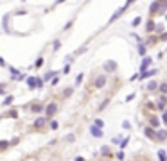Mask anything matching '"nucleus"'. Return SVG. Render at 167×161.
Here are the masks:
<instances>
[{"label": "nucleus", "mask_w": 167, "mask_h": 161, "mask_svg": "<svg viewBox=\"0 0 167 161\" xmlns=\"http://www.w3.org/2000/svg\"><path fill=\"white\" fill-rule=\"evenodd\" d=\"M144 134L148 136L149 140H153V142H156V134H158V131L153 129L151 125H145V127H144Z\"/></svg>", "instance_id": "nucleus-1"}, {"label": "nucleus", "mask_w": 167, "mask_h": 161, "mask_svg": "<svg viewBox=\"0 0 167 161\" xmlns=\"http://www.w3.org/2000/svg\"><path fill=\"white\" fill-rule=\"evenodd\" d=\"M56 111H58V104H56V102H50V104L45 107V116H47V118H52V116L56 115Z\"/></svg>", "instance_id": "nucleus-2"}, {"label": "nucleus", "mask_w": 167, "mask_h": 161, "mask_svg": "<svg viewBox=\"0 0 167 161\" xmlns=\"http://www.w3.org/2000/svg\"><path fill=\"white\" fill-rule=\"evenodd\" d=\"M47 120H49L47 116H38L36 120H34V129H41V127H45Z\"/></svg>", "instance_id": "nucleus-3"}, {"label": "nucleus", "mask_w": 167, "mask_h": 161, "mask_svg": "<svg viewBox=\"0 0 167 161\" xmlns=\"http://www.w3.org/2000/svg\"><path fill=\"white\" fill-rule=\"evenodd\" d=\"M90 133H92L93 138H101V136H102V129L97 127V125H92V127H90Z\"/></svg>", "instance_id": "nucleus-4"}, {"label": "nucleus", "mask_w": 167, "mask_h": 161, "mask_svg": "<svg viewBox=\"0 0 167 161\" xmlns=\"http://www.w3.org/2000/svg\"><path fill=\"white\" fill-rule=\"evenodd\" d=\"M167 140V129H158V134H156V142H165Z\"/></svg>", "instance_id": "nucleus-5"}, {"label": "nucleus", "mask_w": 167, "mask_h": 161, "mask_svg": "<svg viewBox=\"0 0 167 161\" xmlns=\"http://www.w3.org/2000/svg\"><path fill=\"white\" fill-rule=\"evenodd\" d=\"M104 84H106V75H99V77L95 79V82H93L95 88H102Z\"/></svg>", "instance_id": "nucleus-6"}, {"label": "nucleus", "mask_w": 167, "mask_h": 161, "mask_svg": "<svg viewBox=\"0 0 167 161\" xmlns=\"http://www.w3.org/2000/svg\"><path fill=\"white\" fill-rule=\"evenodd\" d=\"M154 73H156V70H145V72H142V73L138 75V79H140V81H144V79H149V77H153Z\"/></svg>", "instance_id": "nucleus-7"}, {"label": "nucleus", "mask_w": 167, "mask_h": 161, "mask_svg": "<svg viewBox=\"0 0 167 161\" xmlns=\"http://www.w3.org/2000/svg\"><path fill=\"white\" fill-rule=\"evenodd\" d=\"M104 70H106V72H115V70H117V63H115V61L104 63Z\"/></svg>", "instance_id": "nucleus-8"}, {"label": "nucleus", "mask_w": 167, "mask_h": 161, "mask_svg": "<svg viewBox=\"0 0 167 161\" xmlns=\"http://www.w3.org/2000/svg\"><path fill=\"white\" fill-rule=\"evenodd\" d=\"M149 125L153 129H156L158 131V127H160V120H158V116H149Z\"/></svg>", "instance_id": "nucleus-9"}, {"label": "nucleus", "mask_w": 167, "mask_h": 161, "mask_svg": "<svg viewBox=\"0 0 167 161\" xmlns=\"http://www.w3.org/2000/svg\"><path fill=\"white\" fill-rule=\"evenodd\" d=\"M126 7H128V6H124V7H120V9H117V11H115V13H113V15H111V18H110V23H111V21H115V20H117V18H119V16H120V15L124 13V11H126Z\"/></svg>", "instance_id": "nucleus-10"}, {"label": "nucleus", "mask_w": 167, "mask_h": 161, "mask_svg": "<svg viewBox=\"0 0 167 161\" xmlns=\"http://www.w3.org/2000/svg\"><path fill=\"white\" fill-rule=\"evenodd\" d=\"M27 86H29V90H36L38 88V79L36 77H29L27 79Z\"/></svg>", "instance_id": "nucleus-11"}, {"label": "nucleus", "mask_w": 167, "mask_h": 161, "mask_svg": "<svg viewBox=\"0 0 167 161\" xmlns=\"http://www.w3.org/2000/svg\"><path fill=\"white\" fill-rule=\"evenodd\" d=\"M151 63H153V59H151V57H144V61H142V64H140V70H142V72H145V68H148Z\"/></svg>", "instance_id": "nucleus-12"}, {"label": "nucleus", "mask_w": 167, "mask_h": 161, "mask_svg": "<svg viewBox=\"0 0 167 161\" xmlns=\"http://www.w3.org/2000/svg\"><path fill=\"white\" fill-rule=\"evenodd\" d=\"M158 82H156V81H151L149 84H148V91H156V88H158Z\"/></svg>", "instance_id": "nucleus-13"}, {"label": "nucleus", "mask_w": 167, "mask_h": 161, "mask_svg": "<svg viewBox=\"0 0 167 161\" xmlns=\"http://www.w3.org/2000/svg\"><path fill=\"white\" fill-rule=\"evenodd\" d=\"M145 30H148V32L156 30V25H154V21H153V20H149V21H148V25H145Z\"/></svg>", "instance_id": "nucleus-14"}, {"label": "nucleus", "mask_w": 167, "mask_h": 161, "mask_svg": "<svg viewBox=\"0 0 167 161\" xmlns=\"http://www.w3.org/2000/svg\"><path fill=\"white\" fill-rule=\"evenodd\" d=\"M31 111H34V113H40V111H43V104H34L33 107H31Z\"/></svg>", "instance_id": "nucleus-15"}, {"label": "nucleus", "mask_w": 167, "mask_h": 161, "mask_svg": "<svg viewBox=\"0 0 167 161\" xmlns=\"http://www.w3.org/2000/svg\"><path fill=\"white\" fill-rule=\"evenodd\" d=\"M56 75H58L56 72H49V73H45V75H43V81H52V79L56 77Z\"/></svg>", "instance_id": "nucleus-16"}, {"label": "nucleus", "mask_w": 167, "mask_h": 161, "mask_svg": "<svg viewBox=\"0 0 167 161\" xmlns=\"http://www.w3.org/2000/svg\"><path fill=\"white\" fill-rule=\"evenodd\" d=\"M158 91L164 93V95H167V82H162V84L158 86Z\"/></svg>", "instance_id": "nucleus-17"}, {"label": "nucleus", "mask_w": 167, "mask_h": 161, "mask_svg": "<svg viewBox=\"0 0 167 161\" xmlns=\"http://www.w3.org/2000/svg\"><path fill=\"white\" fill-rule=\"evenodd\" d=\"M145 52H148V47H145L144 43H142V45H138V54H140V56H145Z\"/></svg>", "instance_id": "nucleus-18"}, {"label": "nucleus", "mask_w": 167, "mask_h": 161, "mask_svg": "<svg viewBox=\"0 0 167 161\" xmlns=\"http://www.w3.org/2000/svg\"><path fill=\"white\" fill-rule=\"evenodd\" d=\"M15 100V97H11V95H9V97H6V99H4V106H11V102Z\"/></svg>", "instance_id": "nucleus-19"}, {"label": "nucleus", "mask_w": 167, "mask_h": 161, "mask_svg": "<svg viewBox=\"0 0 167 161\" xmlns=\"http://www.w3.org/2000/svg\"><path fill=\"white\" fill-rule=\"evenodd\" d=\"M59 47H61V41L59 39H56L54 43H52V50H59Z\"/></svg>", "instance_id": "nucleus-20"}, {"label": "nucleus", "mask_w": 167, "mask_h": 161, "mask_svg": "<svg viewBox=\"0 0 167 161\" xmlns=\"http://www.w3.org/2000/svg\"><path fill=\"white\" fill-rule=\"evenodd\" d=\"M93 125H97V127H101V129H102V127H104V122L101 120V118H95V124H93Z\"/></svg>", "instance_id": "nucleus-21"}, {"label": "nucleus", "mask_w": 167, "mask_h": 161, "mask_svg": "<svg viewBox=\"0 0 167 161\" xmlns=\"http://www.w3.org/2000/svg\"><path fill=\"white\" fill-rule=\"evenodd\" d=\"M41 64H43V57H38V59H36V63H34V66H36V68H40Z\"/></svg>", "instance_id": "nucleus-22"}, {"label": "nucleus", "mask_w": 167, "mask_h": 161, "mask_svg": "<svg viewBox=\"0 0 167 161\" xmlns=\"http://www.w3.org/2000/svg\"><path fill=\"white\" fill-rule=\"evenodd\" d=\"M129 143V138H124L122 140V143H120V149H126V145Z\"/></svg>", "instance_id": "nucleus-23"}, {"label": "nucleus", "mask_w": 167, "mask_h": 161, "mask_svg": "<svg viewBox=\"0 0 167 161\" xmlns=\"http://www.w3.org/2000/svg\"><path fill=\"white\" fill-rule=\"evenodd\" d=\"M140 21H142V18H140V16H137V18L133 20V27H137V25H140Z\"/></svg>", "instance_id": "nucleus-24"}, {"label": "nucleus", "mask_w": 167, "mask_h": 161, "mask_svg": "<svg viewBox=\"0 0 167 161\" xmlns=\"http://www.w3.org/2000/svg\"><path fill=\"white\" fill-rule=\"evenodd\" d=\"M83 75H85V73H79V75H77V79H76V86H77V84H81V81H83Z\"/></svg>", "instance_id": "nucleus-25"}, {"label": "nucleus", "mask_w": 167, "mask_h": 161, "mask_svg": "<svg viewBox=\"0 0 167 161\" xmlns=\"http://www.w3.org/2000/svg\"><path fill=\"white\" fill-rule=\"evenodd\" d=\"M158 100H160V102H164V104H167V97H165V95H160V97H158Z\"/></svg>", "instance_id": "nucleus-26"}, {"label": "nucleus", "mask_w": 167, "mask_h": 161, "mask_svg": "<svg viewBox=\"0 0 167 161\" xmlns=\"http://www.w3.org/2000/svg\"><path fill=\"white\" fill-rule=\"evenodd\" d=\"M162 120H164V124H167V109L162 113Z\"/></svg>", "instance_id": "nucleus-27"}, {"label": "nucleus", "mask_w": 167, "mask_h": 161, "mask_svg": "<svg viewBox=\"0 0 167 161\" xmlns=\"http://www.w3.org/2000/svg\"><path fill=\"white\" fill-rule=\"evenodd\" d=\"M106 106H108V100H104V102H102V104L99 106V111H102V109H104V107H106Z\"/></svg>", "instance_id": "nucleus-28"}, {"label": "nucleus", "mask_w": 167, "mask_h": 161, "mask_svg": "<svg viewBox=\"0 0 167 161\" xmlns=\"http://www.w3.org/2000/svg\"><path fill=\"white\" fill-rule=\"evenodd\" d=\"M72 91H74V90H72V88H67V90H65V93H63V97H68V95H70Z\"/></svg>", "instance_id": "nucleus-29"}, {"label": "nucleus", "mask_w": 167, "mask_h": 161, "mask_svg": "<svg viewBox=\"0 0 167 161\" xmlns=\"http://www.w3.org/2000/svg\"><path fill=\"white\" fill-rule=\"evenodd\" d=\"M50 82H52V86H56V84H58V82H59V77H58V75H56V77H54V79H52V81H50Z\"/></svg>", "instance_id": "nucleus-30"}, {"label": "nucleus", "mask_w": 167, "mask_h": 161, "mask_svg": "<svg viewBox=\"0 0 167 161\" xmlns=\"http://www.w3.org/2000/svg\"><path fill=\"white\" fill-rule=\"evenodd\" d=\"M50 129H58V122H56V120L50 122Z\"/></svg>", "instance_id": "nucleus-31"}, {"label": "nucleus", "mask_w": 167, "mask_h": 161, "mask_svg": "<svg viewBox=\"0 0 167 161\" xmlns=\"http://www.w3.org/2000/svg\"><path fill=\"white\" fill-rule=\"evenodd\" d=\"M122 127H124V129H129L131 125H129V122H128V120H124V122H122Z\"/></svg>", "instance_id": "nucleus-32"}, {"label": "nucleus", "mask_w": 167, "mask_h": 161, "mask_svg": "<svg viewBox=\"0 0 167 161\" xmlns=\"http://www.w3.org/2000/svg\"><path fill=\"white\" fill-rule=\"evenodd\" d=\"M162 30H164V25H162V23L156 25V32H162Z\"/></svg>", "instance_id": "nucleus-33"}, {"label": "nucleus", "mask_w": 167, "mask_h": 161, "mask_svg": "<svg viewBox=\"0 0 167 161\" xmlns=\"http://www.w3.org/2000/svg\"><path fill=\"white\" fill-rule=\"evenodd\" d=\"M65 140H67V142H74V134H70V136H67Z\"/></svg>", "instance_id": "nucleus-34"}, {"label": "nucleus", "mask_w": 167, "mask_h": 161, "mask_svg": "<svg viewBox=\"0 0 167 161\" xmlns=\"http://www.w3.org/2000/svg\"><path fill=\"white\" fill-rule=\"evenodd\" d=\"M63 72H65V73H68V72H70V63H68V64H67V66L63 68Z\"/></svg>", "instance_id": "nucleus-35"}, {"label": "nucleus", "mask_w": 167, "mask_h": 161, "mask_svg": "<svg viewBox=\"0 0 167 161\" xmlns=\"http://www.w3.org/2000/svg\"><path fill=\"white\" fill-rule=\"evenodd\" d=\"M133 2H135V0H126V6H128V7H129V6H131V4H133Z\"/></svg>", "instance_id": "nucleus-36"}, {"label": "nucleus", "mask_w": 167, "mask_h": 161, "mask_svg": "<svg viewBox=\"0 0 167 161\" xmlns=\"http://www.w3.org/2000/svg\"><path fill=\"white\" fill-rule=\"evenodd\" d=\"M74 161H85V158H81V156H77V158H76Z\"/></svg>", "instance_id": "nucleus-37"}, {"label": "nucleus", "mask_w": 167, "mask_h": 161, "mask_svg": "<svg viewBox=\"0 0 167 161\" xmlns=\"http://www.w3.org/2000/svg\"><path fill=\"white\" fill-rule=\"evenodd\" d=\"M165 9H167V2H165Z\"/></svg>", "instance_id": "nucleus-38"}, {"label": "nucleus", "mask_w": 167, "mask_h": 161, "mask_svg": "<svg viewBox=\"0 0 167 161\" xmlns=\"http://www.w3.org/2000/svg\"><path fill=\"white\" fill-rule=\"evenodd\" d=\"M165 20H167V15H165Z\"/></svg>", "instance_id": "nucleus-39"}]
</instances>
